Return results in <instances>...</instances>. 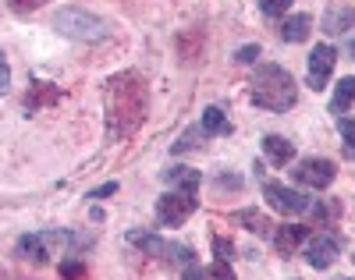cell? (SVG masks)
<instances>
[{"mask_svg":"<svg viewBox=\"0 0 355 280\" xmlns=\"http://www.w3.org/2000/svg\"><path fill=\"white\" fill-rule=\"evenodd\" d=\"M146 117V85L135 75H117L107 82V121L110 135L125 139L132 135Z\"/></svg>","mask_w":355,"mask_h":280,"instance_id":"cell-1","label":"cell"},{"mask_svg":"<svg viewBox=\"0 0 355 280\" xmlns=\"http://www.w3.org/2000/svg\"><path fill=\"white\" fill-rule=\"evenodd\" d=\"M295 100H299V85H295V78L281 64L256 68V75H252V103L256 107L270 110V114H284L295 107Z\"/></svg>","mask_w":355,"mask_h":280,"instance_id":"cell-2","label":"cell"},{"mask_svg":"<svg viewBox=\"0 0 355 280\" xmlns=\"http://www.w3.org/2000/svg\"><path fill=\"white\" fill-rule=\"evenodd\" d=\"M53 25H57L61 36L78 40V43H100V40L110 36L107 21L100 15H93V11H85V8H61L57 18H53Z\"/></svg>","mask_w":355,"mask_h":280,"instance_id":"cell-3","label":"cell"},{"mask_svg":"<svg viewBox=\"0 0 355 280\" xmlns=\"http://www.w3.org/2000/svg\"><path fill=\"white\" fill-rule=\"evenodd\" d=\"M196 209H199L196 192H167V195H160V202H157V220H160L164 227H178V224H185Z\"/></svg>","mask_w":355,"mask_h":280,"instance_id":"cell-4","label":"cell"},{"mask_svg":"<svg viewBox=\"0 0 355 280\" xmlns=\"http://www.w3.org/2000/svg\"><path fill=\"white\" fill-rule=\"evenodd\" d=\"M334 164L331 160H323V157H309V160H299L291 170V177L306 184V189H331L334 184Z\"/></svg>","mask_w":355,"mask_h":280,"instance_id":"cell-5","label":"cell"},{"mask_svg":"<svg viewBox=\"0 0 355 280\" xmlns=\"http://www.w3.org/2000/svg\"><path fill=\"white\" fill-rule=\"evenodd\" d=\"M263 199L270 202L277 213H288V216L309 209V199H306L302 192L288 189V184H281V181H266V184H263Z\"/></svg>","mask_w":355,"mask_h":280,"instance_id":"cell-6","label":"cell"},{"mask_svg":"<svg viewBox=\"0 0 355 280\" xmlns=\"http://www.w3.org/2000/svg\"><path fill=\"white\" fill-rule=\"evenodd\" d=\"M334 60H338V50H334L331 43L313 46V53H309V85H313V92L327 89L331 71H334Z\"/></svg>","mask_w":355,"mask_h":280,"instance_id":"cell-7","label":"cell"},{"mask_svg":"<svg viewBox=\"0 0 355 280\" xmlns=\"http://www.w3.org/2000/svg\"><path fill=\"white\" fill-rule=\"evenodd\" d=\"M128 241L132 245H139L142 252H150V256H157V259H192V252L185 245H171V241H164V238H157V234H142V231H132L128 234Z\"/></svg>","mask_w":355,"mask_h":280,"instance_id":"cell-8","label":"cell"},{"mask_svg":"<svg viewBox=\"0 0 355 280\" xmlns=\"http://www.w3.org/2000/svg\"><path fill=\"white\" fill-rule=\"evenodd\" d=\"M334 256H338V238H313L309 234V241H306V263L313 270H327L334 263Z\"/></svg>","mask_w":355,"mask_h":280,"instance_id":"cell-9","label":"cell"},{"mask_svg":"<svg viewBox=\"0 0 355 280\" xmlns=\"http://www.w3.org/2000/svg\"><path fill=\"white\" fill-rule=\"evenodd\" d=\"M263 152H266V160H270L274 167H284L295 160V142L281 139V135H266L263 139Z\"/></svg>","mask_w":355,"mask_h":280,"instance_id":"cell-10","label":"cell"},{"mask_svg":"<svg viewBox=\"0 0 355 280\" xmlns=\"http://www.w3.org/2000/svg\"><path fill=\"white\" fill-rule=\"evenodd\" d=\"M309 241V227H302V224H288V227H281L277 234H274V245H277V252H284V256H291L299 245H306Z\"/></svg>","mask_w":355,"mask_h":280,"instance_id":"cell-11","label":"cell"},{"mask_svg":"<svg viewBox=\"0 0 355 280\" xmlns=\"http://www.w3.org/2000/svg\"><path fill=\"white\" fill-rule=\"evenodd\" d=\"M53 241V234H25L21 241H18V248H21V252L28 256V259H33V263H46L53 252H50V245Z\"/></svg>","mask_w":355,"mask_h":280,"instance_id":"cell-12","label":"cell"},{"mask_svg":"<svg viewBox=\"0 0 355 280\" xmlns=\"http://www.w3.org/2000/svg\"><path fill=\"white\" fill-rule=\"evenodd\" d=\"M309 25H313L309 15H288V18L281 21V40H284V43H302V40L309 36Z\"/></svg>","mask_w":355,"mask_h":280,"instance_id":"cell-13","label":"cell"},{"mask_svg":"<svg viewBox=\"0 0 355 280\" xmlns=\"http://www.w3.org/2000/svg\"><path fill=\"white\" fill-rule=\"evenodd\" d=\"M202 132H210V135H231L227 114L217 110V107H206V110H202Z\"/></svg>","mask_w":355,"mask_h":280,"instance_id":"cell-14","label":"cell"},{"mask_svg":"<svg viewBox=\"0 0 355 280\" xmlns=\"http://www.w3.org/2000/svg\"><path fill=\"white\" fill-rule=\"evenodd\" d=\"M164 177L171 184H178V192H196L199 189V170H192V167H171Z\"/></svg>","mask_w":355,"mask_h":280,"instance_id":"cell-15","label":"cell"},{"mask_svg":"<svg viewBox=\"0 0 355 280\" xmlns=\"http://www.w3.org/2000/svg\"><path fill=\"white\" fill-rule=\"evenodd\" d=\"M352 103H355V78H341V82H338V89H334L331 110H334V114H345Z\"/></svg>","mask_w":355,"mask_h":280,"instance_id":"cell-16","label":"cell"},{"mask_svg":"<svg viewBox=\"0 0 355 280\" xmlns=\"http://www.w3.org/2000/svg\"><path fill=\"white\" fill-rule=\"evenodd\" d=\"M234 220L245 224V231H252V234H270V220H266L259 209H239V213H234Z\"/></svg>","mask_w":355,"mask_h":280,"instance_id":"cell-17","label":"cell"},{"mask_svg":"<svg viewBox=\"0 0 355 280\" xmlns=\"http://www.w3.org/2000/svg\"><path fill=\"white\" fill-rule=\"evenodd\" d=\"M345 25H355V11L352 8H331L327 11V18H323V28H327V33H345Z\"/></svg>","mask_w":355,"mask_h":280,"instance_id":"cell-18","label":"cell"},{"mask_svg":"<svg viewBox=\"0 0 355 280\" xmlns=\"http://www.w3.org/2000/svg\"><path fill=\"white\" fill-rule=\"evenodd\" d=\"M334 216H341V202H334V199L313 206V220H320V224H331Z\"/></svg>","mask_w":355,"mask_h":280,"instance_id":"cell-19","label":"cell"},{"mask_svg":"<svg viewBox=\"0 0 355 280\" xmlns=\"http://www.w3.org/2000/svg\"><path fill=\"white\" fill-rule=\"evenodd\" d=\"M259 8H263V15L277 18V15H284V11L291 8V0H259Z\"/></svg>","mask_w":355,"mask_h":280,"instance_id":"cell-20","label":"cell"},{"mask_svg":"<svg viewBox=\"0 0 355 280\" xmlns=\"http://www.w3.org/2000/svg\"><path fill=\"white\" fill-rule=\"evenodd\" d=\"M206 280H234V270H231L227 263H220V259H217L210 270H206Z\"/></svg>","mask_w":355,"mask_h":280,"instance_id":"cell-21","label":"cell"},{"mask_svg":"<svg viewBox=\"0 0 355 280\" xmlns=\"http://www.w3.org/2000/svg\"><path fill=\"white\" fill-rule=\"evenodd\" d=\"M214 252H217V259H220V263H227V259H231V252H234V245H231V241H224V238H214Z\"/></svg>","mask_w":355,"mask_h":280,"instance_id":"cell-22","label":"cell"},{"mask_svg":"<svg viewBox=\"0 0 355 280\" xmlns=\"http://www.w3.org/2000/svg\"><path fill=\"white\" fill-rule=\"evenodd\" d=\"M256 57H259V46H242L239 53H234L239 64H256Z\"/></svg>","mask_w":355,"mask_h":280,"instance_id":"cell-23","label":"cell"},{"mask_svg":"<svg viewBox=\"0 0 355 280\" xmlns=\"http://www.w3.org/2000/svg\"><path fill=\"white\" fill-rule=\"evenodd\" d=\"M8 85H11V68H8V57L0 53V96L8 92Z\"/></svg>","mask_w":355,"mask_h":280,"instance_id":"cell-24","label":"cell"},{"mask_svg":"<svg viewBox=\"0 0 355 280\" xmlns=\"http://www.w3.org/2000/svg\"><path fill=\"white\" fill-rule=\"evenodd\" d=\"M82 273H85L82 263H61V277H64V280H78Z\"/></svg>","mask_w":355,"mask_h":280,"instance_id":"cell-25","label":"cell"},{"mask_svg":"<svg viewBox=\"0 0 355 280\" xmlns=\"http://www.w3.org/2000/svg\"><path fill=\"white\" fill-rule=\"evenodd\" d=\"M341 135L348 146H355V117H341Z\"/></svg>","mask_w":355,"mask_h":280,"instance_id":"cell-26","label":"cell"},{"mask_svg":"<svg viewBox=\"0 0 355 280\" xmlns=\"http://www.w3.org/2000/svg\"><path fill=\"white\" fill-rule=\"evenodd\" d=\"M114 192H117V181H107V184H100V189L89 192V199H107V195H114Z\"/></svg>","mask_w":355,"mask_h":280,"instance_id":"cell-27","label":"cell"},{"mask_svg":"<svg viewBox=\"0 0 355 280\" xmlns=\"http://www.w3.org/2000/svg\"><path fill=\"white\" fill-rule=\"evenodd\" d=\"M8 4H11L15 11H36L40 4H46V0H8Z\"/></svg>","mask_w":355,"mask_h":280,"instance_id":"cell-28","label":"cell"},{"mask_svg":"<svg viewBox=\"0 0 355 280\" xmlns=\"http://www.w3.org/2000/svg\"><path fill=\"white\" fill-rule=\"evenodd\" d=\"M196 135H199V132H189V135H185L182 142L174 146V152H185V149H192V146H196Z\"/></svg>","mask_w":355,"mask_h":280,"instance_id":"cell-29","label":"cell"},{"mask_svg":"<svg viewBox=\"0 0 355 280\" xmlns=\"http://www.w3.org/2000/svg\"><path fill=\"white\" fill-rule=\"evenodd\" d=\"M182 280H206V273H202V270H199V266H189V270H185V277H182Z\"/></svg>","mask_w":355,"mask_h":280,"instance_id":"cell-30","label":"cell"},{"mask_svg":"<svg viewBox=\"0 0 355 280\" xmlns=\"http://www.w3.org/2000/svg\"><path fill=\"white\" fill-rule=\"evenodd\" d=\"M352 60H355V43H352Z\"/></svg>","mask_w":355,"mask_h":280,"instance_id":"cell-31","label":"cell"}]
</instances>
